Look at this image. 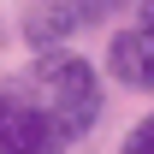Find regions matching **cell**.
Returning <instances> with one entry per match:
<instances>
[{"label":"cell","instance_id":"1","mask_svg":"<svg viewBox=\"0 0 154 154\" xmlns=\"http://www.w3.org/2000/svg\"><path fill=\"white\" fill-rule=\"evenodd\" d=\"M24 89H30V101L48 113V125H54L65 142H77V136L101 119V77H95V65L77 59V54H65V48L36 54V71H30Z\"/></svg>","mask_w":154,"mask_h":154},{"label":"cell","instance_id":"2","mask_svg":"<svg viewBox=\"0 0 154 154\" xmlns=\"http://www.w3.org/2000/svg\"><path fill=\"white\" fill-rule=\"evenodd\" d=\"M65 148V136L48 125L30 89H6L0 95V154H59Z\"/></svg>","mask_w":154,"mask_h":154},{"label":"cell","instance_id":"3","mask_svg":"<svg viewBox=\"0 0 154 154\" xmlns=\"http://www.w3.org/2000/svg\"><path fill=\"white\" fill-rule=\"evenodd\" d=\"M107 71H113L125 89L154 95V42L142 36V30H119V36L107 42Z\"/></svg>","mask_w":154,"mask_h":154},{"label":"cell","instance_id":"4","mask_svg":"<svg viewBox=\"0 0 154 154\" xmlns=\"http://www.w3.org/2000/svg\"><path fill=\"white\" fill-rule=\"evenodd\" d=\"M77 24H83L77 0H30V12H24V42H30L36 54H54Z\"/></svg>","mask_w":154,"mask_h":154},{"label":"cell","instance_id":"5","mask_svg":"<svg viewBox=\"0 0 154 154\" xmlns=\"http://www.w3.org/2000/svg\"><path fill=\"white\" fill-rule=\"evenodd\" d=\"M119 154H154V113L142 119L131 136H125V148H119Z\"/></svg>","mask_w":154,"mask_h":154},{"label":"cell","instance_id":"6","mask_svg":"<svg viewBox=\"0 0 154 154\" xmlns=\"http://www.w3.org/2000/svg\"><path fill=\"white\" fill-rule=\"evenodd\" d=\"M119 0H77V12H83V24H95V18H107Z\"/></svg>","mask_w":154,"mask_h":154},{"label":"cell","instance_id":"7","mask_svg":"<svg viewBox=\"0 0 154 154\" xmlns=\"http://www.w3.org/2000/svg\"><path fill=\"white\" fill-rule=\"evenodd\" d=\"M136 30L154 42V0H142V6H136Z\"/></svg>","mask_w":154,"mask_h":154}]
</instances>
